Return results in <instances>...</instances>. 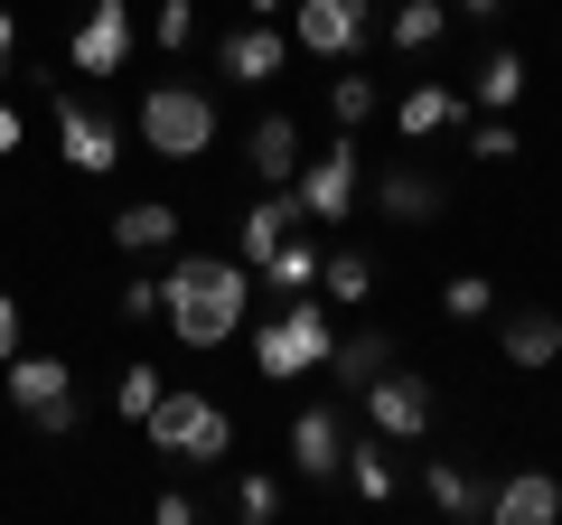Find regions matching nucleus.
<instances>
[{
	"label": "nucleus",
	"mask_w": 562,
	"mask_h": 525,
	"mask_svg": "<svg viewBox=\"0 0 562 525\" xmlns=\"http://www.w3.org/2000/svg\"><path fill=\"white\" fill-rule=\"evenodd\" d=\"M244 301H254V262H235V254H169L160 320H169L179 347H225L244 328Z\"/></svg>",
	"instance_id": "1"
},
{
	"label": "nucleus",
	"mask_w": 562,
	"mask_h": 525,
	"mask_svg": "<svg viewBox=\"0 0 562 525\" xmlns=\"http://www.w3.org/2000/svg\"><path fill=\"white\" fill-rule=\"evenodd\" d=\"M140 432H150L160 460H188V469L235 460V413H225L216 394H198V384H160V404L140 413Z\"/></svg>",
	"instance_id": "2"
},
{
	"label": "nucleus",
	"mask_w": 562,
	"mask_h": 525,
	"mask_svg": "<svg viewBox=\"0 0 562 525\" xmlns=\"http://www.w3.org/2000/svg\"><path fill=\"white\" fill-rule=\"evenodd\" d=\"M140 142H150V160H206L216 150V94L206 85H150L140 94Z\"/></svg>",
	"instance_id": "3"
},
{
	"label": "nucleus",
	"mask_w": 562,
	"mask_h": 525,
	"mask_svg": "<svg viewBox=\"0 0 562 525\" xmlns=\"http://www.w3.org/2000/svg\"><path fill=\"white\" fill-rule=\"evenodd\" d=\"M328 338H338V328H328V310L310 301V291H291V301L272 310V320L254 328V366L272 384H291V376H319L328 366Z\"/></svg>",
	"instance_id": "4"
},
{
	"label": "nucleus",
	"mask_w": 562,
	"mask_h": 525,
	"mask_svg": "<svg viewBox=\"0 0 562 525\" xmlns=\"http://www.w3.org/2000/svg\"><path fill=\"white\" fill-rule=\"evenodd\" d=\"M357 188H366L357 142L338 132L319 160H301V188H291V198H301V216H310V225H347V216H357Z\"/></svg>",
	"instance_id": "5"
},
{
	"label": "nucleus",
	"mask_w": 562,
	"mask_h": 525,
	"mask_svg": "<svg viewBox=\"0 0 562 525\" xmlns=\"http://www.w3.org/2000/svg\"><path fill=\"white\" fill-rule=\"evenodd\" d=\"M57 150H66V169H76V179H103V169H122V132L76 94V85H57Z\"/></svg>",
	"instance_id": "6"
},
{
	"label": "nucleus",
	"mask_w": 562,
	"mask_h": 525,
	"mask_svg": "<svg viewBox=\"0 0 562 525\" xmlns=\"http://www.w3.org/2000/svg\"><path fill=\"white\" fill-rule=\"evenodd\" d=\"M366 38H375V0H301L291 10V47H310V57H357Z\"/></svg>",
	"instance_id": "7"
},
{
	"label": "nucleus",
	"mask_w": 562,
	"mask_h": 525,
	"mask_svg": "<svg viewBox=\"0 0 562 525\" xmlns=\"http://www.w3.org/2000/svg\"><path fill=\"white\" fill-rule=\"evenodd\" d=\"M357 404H366V423H375L384 442H422V432H431V413H441V404H431V384L403 376V366H384V376L366 384Z\"/></svg>",
	"instance_id": "8"
},
{
	"label": "nucleus",
	"mask_w": 562,
	"mask_h": 525,
	"mask_svg": "<svg viewBox=\"0 0 562 525\" xmlns=\"http://www.w3.org/2000/svg\"><path fill=\"white\" fill-rule=\"evenodd\" d=\"M66 57H76V76H122V57H132V0H94L76 20V38H66Z\"/></svg>",
	"instance_id": "9"
},
{
	"label": "nucleus",
	"mask_w": 562,
	"mask_h": 525,
	"mask_svg": "<svg viewBox=\"0 0 562 525\" xmlns=\"http://www.w3.org/2000/svg\"><path fill=\"white\" fill-rule=\"evenodd\" d=\"M216 66L235 85H272L281 66H291V29H272V20H244V29H225L216 38Z\"/></svg>",
	"instance_id": "10"
},
{
	"label": "nucleus",
	"mask_w": 562,
	"mask_h": 525,
	"mask_svg": "<svg viewBox=\"0 0 562 525\" xmlns=\"http://www.w3.org/2000/svg\"><path fill=\"white\" fill-rule=\"evenodd\" d=\"M553 516H562L553 469H506V479L487 488V525H553Z\"/></svg>",
	"instance_id": "11"
},
{
	"label": "nucleus",
	"mask_w": 562,
	"mask_h": 525,
	"mask_svg": "<svg viewBox=\"0 0 562 525\" xmlns=\"http://www.w3.org/2000/svg\"><path fill=\"white\" fill-rule=\"evenodd\" d=\"M244 169H254L262 188H291V179H301V122H291V113H262L254 132H244Z\"/></svg>",
	"instance_id": "12"
},
{
	"label": "nucleus",
	"mask_w": 562,
	"mask_h": 525,
	"mask_svg": "<svg viewBox=\"0 0 562 525\" xmlns=\"http://www.w3.org/2000/svg\"><path fill=\"white\" fill-rule=\"evenodd\" d=\"M497 347H506V366H525V376H543V366L562 357V310H506L497 320Z\"/></svg>",
	"instance_id": "13"
},
{
	"label": "nucleus",
	"mask_w": 562,
	"mask_h": 525,
	"mask_svg": "<svg viewBox=\"0 0 562 525\" xmlns=\"http://www.w3.org/2000/svg\"><path fill=\"white\" fill-rule=\"evenodd\" d=\"M375 206H384V225H431V216L450 206V188L431 179V169H384Z\"/></svg>",
	"instance_id": "14"
},
{
	"label": "nucleus",
	"mask_w": 562,
	"mask_h": 525,
	"mask_svg": "<svg viewBox=\"0 0 562 525\" xmlns=\"http://www.w3.org/2000/svg\"><path fill=\"white\" fill-rule=\"evenodd\" d=\"M384 366H394V338H384V328H347V338H328V376H338L347 394H366Z\"/></svg>",
	"instance_id": "15"
},
{
	"label": "nucleus",
	"mask_w": 562,
	"mask_h": 525,
	"mask_svg": "<svg viewBox=\"0 0 562 525\" xmlns=\"http://www.w3.org/2000/svg\"><path fill=\"white\" fill-rule=\"evenodd\" d=\"M338 460H347V432H338V413H301V423H291V469H301V479H338Z\"/></svg>",
	"instance_id": "16"
},
{
	"label": "nucleus",
	"mask_w": 562,
	"mask_h": 525,
	"mask_svg": "<svg viewBox=\"0 0 562 525\" xmlns=\"http://www.w3.org/2000/svg\"><path fill=\"white\" fill-rule=\"evenodd\" d=\"M291 225H301V198H291V188H262V198L244 206V262L262 272V262H272V244L291 235Z\"/></svg>",
	"instance_id": "17"
},
{
	"label": "nucleus",
	"mask_w": 562,
	"mask_h": 525,
	"mask_svg": "<svg viewBox=\"0 0 562 525\" xmlns=\"http://www.w3.org/2000/svg\"><path fill=\"white\" fill-rule=\"evenodd\" d=\"M113 244H122V254H169V244H179V206H169V198L122 206V216H113Z\"/></svg>",
	"instance_id": "18"
},
{
	"label": "nucleus",
	"mask_w": 562,
	"mask_h": 525,
	"mask_svg": "<svg viewBox=\"0 0 562 525\" xmlns=\"http://www.w3.org/2000/svg\"><path fill=\"white\" fill-rule=\"evenodd\" d=\"M469 103H479V113H516L525 103V57L516 47H487V66L469 76Z\"/></svg>",
	"instance_id": "19"
},
{
	"label": "nucleus",
	"mask_w": 562,
	"mask_h": 525,
	"mask_svg": "<svg viewBox=\"0 0 562 525\" xmlns=\"http://www.w3.org/2000/svg\"><path fill=\"white\" fill-rule=\"evenodd\" d=\"M347 488H357V498L366 506H384V498H394V442H384V432H366V442H347Z\"/></svg>",
	"instance_id": "20"
},
{
	"label": "nucleus",
	"mask_w": 562,
	"mask_h": 525,
	"mask_svg": "<svg viewBox=\"0 0 562 525\" xmlns=\"http://www.w3.org/2000/svg\"><path fill=\"white\" fill-rule=\"evenodd\" d=\"M450 122H460V94H450V85H413V94L394 103L403 142H431V132H450Z\"/></svg>",
	"instance_id": "21"
},
{
	"label": "nucleus",
	"mask_w": 562,
	"mask_h": 525,
	"mask_svg": "<svg viewBox=\"0 0 562 525\" xmlns=\"http://www.w3.org/2000/svg\"><path fill=\"white\" fill-rule=\"evenodd\" d=\"M66 384H76V376H66V357H20V347H10V404H20V413L57 404Z\"/></svg>",
	"instance_id": "22"
},
{
	"label": "nucleus",
	"mask_w": 562,
	"mask_h": 525,
	"mask_svg": "<svg viewBox=\"0 0 562 525\" xmlns=\"http://www.w3.org/2000/svg\"><path fill=\"white\" fill-rule=\"evenodd\" d=\"M422 498L441 506V516H487V488L469 479L460 460H422Z\"/></svg>",
	"instance_id": "23"
},
{
	"label": "nucleus",
	"mask_w": 562,
	"mask_h": 525,
	"mask_svg": "<svg viewBox=\"0 0 562 525\" xmlns=\"http://www.w3.org/2000/svg\"><path fill=\"white\" fill-rule=\"evenodd\" d=\"M254 282H272L281 301H291V291H319V244H310V235H281V244H272V262H262Z\"/></svg>",
	"instance_id": "24"
},
{
	"label": "nucleus",
	"mask_w": 562,
	"mask_h": 525,
	"mask_svg": "<svg viewBox=\"0 0 562 525\" xmlns=\"http://www.w3.org/2000/svg\"><path fill=\"white\" fill-rule=\"evenodd\" d=\"M319 291L357 310L366 291H375V254H366V244H338V254H319Z\"/></svg>",
	"instance_id": "25"
},
{
	"label": "nucleus",
	"mask_w": 562,
	"mask_h": 525,
	"mask_svg": "<svg viewBox=\"0 0 562 525\" xmlns=\"http://www.w3.org/2000/svg\"><path fill=\"white\" fill-rule=\"evenodd\" d=\"M441 29H450V0H403V10H394V47H403V57L441 47Z\"/></svg>",
	"instance_id": "26"
},
{
	"label": "nucleus",
	"mask_w": 562,
	"mask_h": 525,
	"mask_svg": "<svg viewBox=\"0 0 562 525\" xmlns=\"http://www.w3.org/2000/svg\"><path fill=\"white\" fill-rule=\"evenodd\" d=\"M375 103H384V85L366 76V66H347V76L328 85V113H338V132H357V122H375Z\"/></svg>",
	"instance_id": "27"
},
{
	"label": "nucleus",
	"mask_w": 562,
	"mask_h": 525,
	"mask_svg": "<svg viewBox=\"0 0 562 525\" xmlns=\"http://www.w3.org/2000/svg\"><path fill=\"white\" fill-rule=\"evenodd\" d=\"M441 310H450V320H487V310H497V282H487V272H450V282H441Z\"/></svg>",
	"instance_id": "28"
},
{
	"label": "nucleus",
	"mask_w": 562,
	"mask_h": 525,
	"mask_svg": "<svg viewBox=\"0 0 562 525\" xmlns=\"http://www.w3.org/2000/svg\"><path fill=\"white\" fill-rule=\"evenodd\" d=\"M150 404H160V366H122V384H113V413H122V423H140Z\"/></svg>",
	"instance_id": "29"
},
{
	"label": "nucleus",
	"mask_w": 562,
	"mask_h": 525,
	"mask_svg": "<svg viewBox=\"0 0 562 525\" xmlns=\"http://www.w3.org/2000/svg\"><path fill=\"white\" fill-rule=\"evenodd\" d=\"M150 38H160L169 57H179V47L198 38V0H160V10H150Z\"/></svg>",
	"instance_id": "30"
},
{
	"label": "nucleus",
	"mask_w": 562,
	"mask_h": 525,
	"mask_svg": "<svg viewBox=\"0 0 562 525\" xmlns=\"http://www.w3.org/2000/svg\"><path fill=\"white\" fill-rule=\"evenodd\" d=\"M469 160H516V122H506V113H487L479 132H469Z\"/></svg>",
	"instance_id": "31"
},
{
	"label": "nucleus",
	"mask_w": 562,
	"mask_h": 525,
	"mask_svg": "<svg viewBox=\"0 0 562 525\" xmlns=\"http://www.w3.org/2000/svg\"><path fill=\"white\" fill-rule=\"evenodd\" d=\"M235 516H244V525H272V516H281V488H272V479H244V488H235Z\"/></svg>",
	"instance_id": "32"
},
{
	"label": "nucleus",
	"mask_w": 562,
	"mask_h": 525,
	"mask_svg": "<svg viewBox=\"0 0 562 525\" xmlns=\"http://www.w3.org/2000/svg\"><path fill=\"white\" fill-rule=\"evenodd\" d=\"M76 423H85V413H76V394H57V404H38V413H29V432H47V442H66Z\"/></svg>",
	"instance_id": "33"
},
{
	"label": "nucleus",
	"mask_w": 562,
	"mask_h": 525,
	"mask_svg": "<svg viewBox=\"0 0 562 525\" xmlns=\"http://www.w3.org/2000/svg\"><path fill=\"white\" fill-rule=\"evenodd\" d=\"M122 320H160V282H150V272H140V282L122 291Z\"/></svg>",
	"instance_id": "34"
},
{
	"label": "nucleus",
	"mask_w": 562,
	"mask_h": 525,
	"mask_svg": "<svg viewBox=\"0 0 562 525\" xmlns=\"http://www.w3.org/2000/svg\"><path fill=\"white\" fill-rule=\"evenodd\" d=\"M160 525H198V498H179V488H160V506H150Z\"/></svg>",
	"instance_id": "35"
},
{
	"label": "nucleus",
	"mask_w": 562,
	"mask_h": 525,
	"mask_svg": "<svg viewBox=\"0 0 562 525\" xmlns=\"http://www.w3.org/2000/svg\"><path fill=\"white\" fill-rule=\"evenodd\" d=\"M10 57H20V10H0V76H10Z\"/></svg>",
	"instance_id": "36"
},
{
	"label": "nucleus",
	"mask_w": 562,
	"mask_h": 525,
	"mask_svg": "<svg viewBox=\"0 0 562 525\" xmlns=\"http://www.w3.org/2000/svg\"><path fill=\"white\" fill-rule=\"evenodd\" d=\"M10 347H20V301H0V366H10Z\"/></svg>",
	"instance_id": "37"
},
{
	"label": "nucleus",
	"mask_w": 562,
	"mask_h": 525,
	"mask_svg": "<svg viewBox=\"0 0 562 525\" xmlns=\"http://www.w3.org/2000/svg\"><path fill=\"white\" fill-rule=\"evenodd\" d=\"M20 150V103H0V160Z\"/></svg>",
	"instance_id": "38"
},
{
	"label": "nucleus",
	"mask_w": 562,
	"mask_h": 525,
	"mask_svg": "<svg viewBox=\"0 0 562 525\" xmlns=\"http://www.w3.org/2000/svg\"><path fill=\"white\" fill-rule=\"evenodd\" d=\"M450 10H469V20H497V10H506V0H450Z\"/></svg>",
	"instance_id": "39"
},
{
	"label": "nucleus",
	"mask_w": 562,
	"mask_h": 525,
	"mask_svg": "<svg viewBox=\"0 0 562 525\" xmlns=\"http://www.w3.org/2000/svg\"><path fill=\"white\" fill-rule=\"evenodd\" d=\"M254 10H281V0H254Z\"/></svg>",
	"instance_id": "40"
}]
</instances>
